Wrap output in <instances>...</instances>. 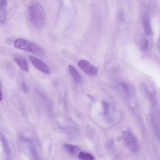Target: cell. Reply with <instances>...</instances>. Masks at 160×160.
<instances>
[{
    "mask_svg": "<svg viewBox=\"0 0 160 160\" xmlns=\"http://www.w3.org/2000/svg\"><path fill=\"white\" fill-rule=\"evenodd\" d=\"M30 21L36 28H40L44 24L46 20L45 12L42 7L37 3L31 4L28 9Z\"/></svg>",
    "mask_w": 160,
    "mask_h": 160,
    "instance_id": "6da1fadb",
    "label": "cell"
},
{
    "mask_svg": "<svg viewBox=\"0 0 160 160\" xmlns=\"http://www.w3.org/2000/svg\"><path fill=\"white\" fill-rule=\"evenodd\" d=\"M14 46L17 48L40 55H44V49L38 45L23 38H18L14 42Z\"/></svg>",
    "mask_w": 160,
    "mask_h": 160,
    "instance_id": "7a4b0ae2",
    "label": "cell"
},
{
    "mask_svg": "<svg viewBox=\"0 0 160 160\" xmlns=\"http://www.w3.org/2000/svg\"><path fill=\"white\" fill-rule=\"evenodd\" d=\"M124 141L128 148L133 152H136L139 149L138 143L133 135L129 131H124L122 134Z\"/></svg>",
    "mask_w": 160,
    "mask_h": 160,
    "instance_id": "3957f363",
    "label": "cell"
},
{
    "mask_svg": "<svg viewBox=\"0 0 160 160\" xmlns=\"http://www.w3.org/2000/svg\"><path fill=\"white\" fill-rule=\"evenodd\" d=\"M28 58L32 65L37 69L46 74L50 73L49 68L41 60L32 56H29Z\"/></svg>",
    "mask_w": 160,
    "mask_h": 160,
    "instance_id": "277c9868",
    "label": "cell"
},
{
    "mask_svg": "<svg viewBox=\"0 0 160 160\" xmlns=\"http://www.w3.org/2000/svg\"><path fill=\"white\" fill-rule=\"evenodd\" d=\"M78 67L85 73L90 76L96 75L98 72L97 68L88 61L81 60L78 63Z\"/></svg>",
    "mask_w": 160,
    "mask_h": 160,
    "instance_id": "5b68a950",
    "label": "cell"
},
{
    "mask_svg": "<svg viewBox=\"0 0 160 160\" xmlns=\"http://www.w3.org/2000/svg\"><path fill=\"white\" fill-rule=\"evenodd\" d=\"M13 59L21 69L26 72L28 71V63L26 58L24 57L19 55H15L13 56Z\"/></svg>",
    "mask_w": 160,
    "mask_h": 160,
    "instance_id": "8992f818",
    "label": "cell"
},
{
    "mask_svg": "<svg viewBox=\"0 0 160 160\" xmlns=\"http://www.w3.org/2000/svg\"><path fill=\"white\" fill-rule=\"evenodd\" d=\"M68 69L74 81L77 83H79L81 82V76L76 68L72 65L69 64L68 66Z\"/></svg>",
    "mask_w": 160,
    "mask_h": 160,
    "instance_id": "52a82bcc",
    "label": "cell"
},
{
    "mask_svg": "<svg viewBox=\"0 0 160 160\" xmlns=\"http://www.w3.org/2000/svg\"><path fill=\"white\" fill-rule=\"evenodd\" d=\"M63 147L68 152L73 155H78L81 150L78 146L70 144H65Z\"/></svg>",
    "mask_w": 160,
    "mask_h": 160,
    "instance_id": "ba28073f",
    "label": "cell"
},
{
    "mask_svg": "<svg viewBox=\"0 0 160 160\" xmlns=\"http://www.w3.org/2000/svg\"><path fill=\"white\" fill-rule=\"evenodd\" d=\"M7 6V0H0V21L3 23L6 17V8Z\"/></svg>",
    "mask_w": 160,
    "mask_h": 160,
    "instance_id": "9c48e42d",
    "label": "cell"
},
{
    "mask_svg": "<svg viewBox=\"0 0 160 160\" xmlns=\"http://www.w3.org/2000/svg\"><path fill=\"white\" fill-rule=\"evenodd\" d=\"M0 139L6 154L9 157L11 155V152L9 145L6 138L2 133H0Z\"/></svg>",
    "mask_w": 160,
    "mask_h": 160,
    "instance_id": "30bf717a",
    "label": "cell"
},
{
    "mask_svg": "<svg viewBox=\"0 0 160 160\" xmlns=\"http://www.w3.org/2000/svg\"><path fill=\"white\" fill-rule=\"evenodd\" d=\"M78 157L79 159L82 160H95V158L91 154L80 152L78 155Z\"/></svg>",
    "mask_w": 160,
    "mask_h": 160,
    "instance_id": "8fae6325",
    "label": "cell"
},
{
    "mask_svg": "<svg viewBox=\"0 0 160 160\" xmlns=\"http://www.w3.org/2000/svg\"><path fill=\"white\" fill-rule=\"evenodd\" d=\"M143 26L146 33L148 35H150L152 33V29L149 21L147 19H145L143 22Z\"/></svg>",
    "mask_w": 160,
    "mask_h": 160,
    "instance_id": "7c38bea8",
    "label": "cell"
},
{
    "mask_svg": "<svg viewBox=\"0 0 160 160\" xmlns=\"http://www.w3.org/2000/svg\"><path fill=\"white\" fill-rule=\"evenodd\" d=\"M21 87L22 91L24 93H26L29 91V88L23 80H22L21 83Z\"/></svg>",
    "mask_w": 160,
    "mask_h": 160,
    "instance_id": "4fadbf2b",
    "label": "cell"
},
{
    "mask_svg": "<svg viewBox=\"0 0 160 160\" xmlns=\"http://www.w3.org/2000/svg\"><path fill=\"white\" fill-rule=\"evenodd\" d=\"M102 103L103 108L104 114L105 115H107L108 114L109 109L108 104L107 102L105 101H103Z\"/></svg>",
    "mask_w": 160,
    "mask_h": 160,
    "instance_id": "5bb4252c",
    "label": "cell"
},
{
    "mask_svg": "<svg viewBox=\"0 0 160 160\" xmlns=\"http://www.w3.org/2000/svg\"><path fill=\"white\" fill-rule=\"evenodd\" d=\"M30 148L32 156L34 158H37L38 157V152L35 148L32 146H31Z\"/></svg>",
    "mask_w": 160,
    "mask_h": 160,
    "instance_id": "9a60e30c",
    "label": "cell"
},
{
    "mask_svg": "<svg viewBox=\"0 0 160 160\" xmlns=\"http://www.w3.org/2000/svg\"><path fill=\"white\" fill-rule=\"evenodd\" d=\"M121 85L122 87L124 89V90L126 91H128V86L125 83L123 82H121Z\"/></svg>",
    "mask_w": 160,
    "mask_h": 160,
    "instance_id": "2e32d148",
    "label": "cell"
},
{
    "mask_svg": "<svg viewBox=\"0 0 160 160\" xmlns=\"http://www.w3.org/2000/svg\"><path fill=\"white\" fill-rule=\"evenodd\" d=\"M1 88H0V101H1L2 99V94L1 90Z\"/></svg>",
    "mask_w": 160,
    "mask_h": 160,
    "instance_id": "e0dca14e",
    "label": "cell"
}]
</instances>
